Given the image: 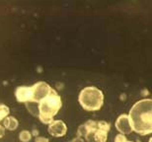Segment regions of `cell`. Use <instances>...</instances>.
Returning <instances> with one entry per match:
<instances>
[{
	"instance_id": "6da1fadb",
	"label": "cell",
	"mask_w": 152,
	"mask_h": 142,
	"mask_svg": "<svg viewBox=\"0 0 152 142\" xmlns=\"http://www.w3.org/2000/svg\"><path fill=\"white\" fill-rule=\"evenodd\" d=\"M132 130L140 135L152 133V99L136 102L129 111Z\"/></svg>"
},
{
	"instance_id": "7a4b0ae2",
	"label": "cell",
	"mask_w": 152,
	"mask_h": 142,
	"mask_svg": "<svg viewBox=\"0 0 152 142\" xmlns=\"http://www.w3.org/2000/svg\"><path fill=\"white\" fill-rule=\"evenodd\" d=\"M109 131L110 123L104 120H88L79 126L77 135L80 138H85L88 142H106Z\"/></svg>"
},
{
	"instance_id": "3957f363",
	"label": "cell",
	"mask_w": 152,
	"mask_h": 142,
	"mask_svg": "<svg viewBox=\"0 0 152 142\" xmlns=\"http://www.w3.org/2000/svg\"><path fill=\"white\" fill-rule=\"evenodd\" d=\"M61 98L56 90H51L47 98H45L38 104L39 119L45 125H50L53 122L54 116L61 109Z\"/></svg>"
},
{
	"instance_id": "277c9868",
	"label": "cell",
	"mask_w": 152,
	"mask_h": 142,
	"mask_svg": "<svg viewBox=\"0 0 152 142\" xmlns=\"http://www.w3.org/2000/svg\"><path fill=\"white\" fill-rule=\"evenodd\" d=\"M78 101L84 110L88 111H95L100 110L104 104V94L97 87L89 86L80 92Z\"/></svg>"
},
{
	"instance_id": "5b68a950",
	"label": "cell",
	"mask_w": 152,
	"mask_h": 142,
	"mask_svg": "<svg viewBox=\"0 0 152 142\" xmlns=\"http://www.w3.org/2000/svg\"><path fill=\"white\" fill-rule=\"evenodd\" d=\"M32 102L31 103H39L42 101L45 98L50 95L51 92V87L45 82H38L34 84L32 87Z\"/></svg>"
},
{
	"instance_id": "8992f818",
	"label": "cell",
	"mask_w": 152,
	"mask_h": 142,
	"mask_svg": "<svg viewBox=\"0 0 152 142\" xmlns=\"http://www.w3.org/2000/svg\"><path fill=\"white\" fill-rule=\"evenodd\" d=\"M115 128L121 134H129L132 131V125L127 114H121L115 120Z\"/></svg>"
},
{
	"instance_id": "52a82bcc",
	"label": "cell",
	"mask_w": 152,
	"mask_h": 142,
	"mask_svg": "<svg viewBox=\"0 0 152 142\" xmlns=\"http://www.w3.org/2000/svg\"><path fill=\"white\" fill-rule=\"evenodd\" d=\"M48 133L54 137H61L64 136L67 132L66 125L62 120H53L48 125Z\"/></svg>"
},
{
	"instance_id": "ba28073f",
	"label": "cell",
	"mask_w": 152,
	"mask_h": 142,
	"mask_svg": "<svg viewBox=\"0 0 152 142\" xmlns=\"http://www.w3.org/2000/svg\"><path fill=\"white\" fill-rule=\"evenodd\" d=\"M15 96L20 103H31L32 102V88L27 86H20L15 91Z\"/></svg>"
},
{
	"instance_id": "9c48e42d",
	"label": "cell",
	"mask_w": 152,
	"mask_h": 142,
	"mask_svg": "<svg viewBox=\"0 0 152 142\" xmlns=\"http://www.w3.org/2000/svg\"><path fill=\"white\" fill-rule=\"evenodd\" d=\"M18 125H19V122L14 117H7L3 122V126L9 130H15Z\"/></svg>"
},
{
	"instance_id": "30bf717a",
	"label": "cell",
	"mask_w": 152,
	"mask_h": 142,
	"mask_svg": "<svg viewBox=\"0 0 152 142\" xmlns=\"http://www.w3.org/2000/svg\"><path fill=\"white\" fill-rule=\"evenodd\" d=\"M9 113H10V110H9V108L7 106L0 105V122L8 117Z\"/></svg>"
},
{
	"instance_id": "8fae6325",
	"label": "cell",
	"mask_w": 152,
	"mask_h": 142,
	"mask_svg": "<svg viewBox=\"0 0 152 142\" xmlns=\"http://www.w3.org/2000/svg\"><path fill=\"white\" fill-rule=\"evenodd\" d=\"M19 138L22 142H29L32 138V133L28 130H23L22 132H20Z\"/></svg>"
},
{
	"instance_id": "7c38bea8",
	"label": "cell",
	"mask_w": 152,
	"mask_h": 142,
	"mask_svg": "<svg viewBox=\"0 0 152 142\" xmlns=\"http://www.w3.org/2000/svg\"><path fill=\"white\" fill-rule=\"evenodd\" d=\"M127 139L126 137V135L124 134H118L117 136L115 137V142H126Z\"/></svg>"
},
{
	"instance_id": "4fadbf2b",
	"label": "cell",
	"mask_w": 152,
	"mask_h": 142,
	"mask_svg": "<svg viewBox=\"0 0 152 142\" xmlns=\"http://www.w3.org/2000/svg\"><path fill=\"white\" fill-rule=\"evenodd\" d=\"M36 142H48V139L45 137H37L36 138Z\"/></svg>"
},
{
	"instance_id": "5bb4252c",
	"label": "cell",
	"mask_w": 152,
	"mask_h": 142,
	"mask_svg": "<svg viewBox=\"0 0 152 142\" xmlns=\"http://www.w3.org/2000/svg\"><path fill=\"white\" fill-rule=\"evenodd\" d=\"M4 132H5V127H4V126H2L1 122H0V138L3 137V135H4Z\"/></svg>"
},
{
	"instance_id": "9a60e30c",
	"label": "cell",
	"mask_w": 152,
	"mask_h": 142,
	"mask_svg": "<svg viewBox=\"0 0 152 142\" xmlns=\"http://www.w3.org/2000/svg\"><path fill=\"white\" fill-rule=\"evenodd\" d=\"M72 142H83V140H82V138H80V137H78L77 139L76 140H73Z\"/></svg>"
},
{
	"instance_id": "2e32d148",
	"label": "cell",
	"mask_w": 152,
	"mask_h": 142,
	"mask_svg": "<svg viewBox=\"0 0 152 142\" xmlns=\"http://www.w3.org/2000/svg\"><path fill=\"white\" fill-rule=\"evenodd\" d=\"M149 142H152V137H151L150 139H149Z\"/></svg>"
},
{
	"instance_id": "e0dca14e",
	"label": "cell",
	"mask_w": 152,
	"mask_h": 142,
	"mask_svg": "<svg viewBox=\"0 0 152 142\" xmlns=\"http://www.w3.org/2000/svg\"><path fill=\"white\" fill-rule=\"evenodd\" d=\"M126 142H133V141H129V140H127Z\"/></svg>"
}]
</instances>
